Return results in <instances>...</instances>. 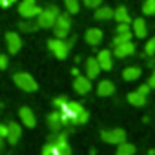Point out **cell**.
Masks as SVG:
<instances>
[{
  "instance_id": "cell-2",
  "label": "cell",
  "mask_w": 155,
  "mask_h": 155,
  "mask_svg": "<svg viewBox=\"0 0 155 155\" xmlns=\"http://www.w3.org/2000/svg\"><path fill=\"white\" fill-rule=\"evenodd\" d=\"M73 44H75V37L69 38V40H62V38H51V40H48L49 51H51L58 60H64V58L68 57V53H69V49H71Z\"/></svg>"
},
{
  "instance_id": "cell-33",
  "label": "cell",
  "mask_w": 155,
  "mask_h": 155,
  "mask_svg": "<svg viewBox=\"0 0 155 155\" xmlns=\"http://www.w3.org/2000/svg\"><path fill=\"white\" fill-rule=\"evenodd\" d=\"M42 155H53V144L48 140V144L42 148Z\"/></svg>"
},
{
  "instance_id": "cell-37",
  "label": "cell",
  "mask_w": 155,
  "mask_h": 155,
  "mask_svg": "<svg viewBox=\"0 0 155 155\" xmlns=\"http://www.w3.org/2000/svg\"><path fill=\"white\" fill-rule=\"evenodd\" d=\"M120 31H131L130 24H119L117 26V33H120Z\"/></svg>"
},
{
  "instance_id": "cell-15",
  "label": "cell",
  "mask_w": 155,
  "mask_h": 155,
  "mask_svg": "<svg viewBox=\"0 0 155 155\" xmlns=\"http://www.w3.org/2000/svg\"><path fill=\"white\" fill-rule=\"evenodd\" d=\"M97 60H99V64H101V69H104V71H110V69L113 68V55H111L110 49H102V51H99Z\"/></svg>"
},
{
  "instance_id": "cell-25",
  "label": "cell",
  "mask_w": 155,
  "mask_h": 155,
  "mask_svg": "<svg viewBox=\"0 0 155 155\" xmlns=\"http://www.w3.org/2000/svg\"><path fill=\"white\" fill-rule=\"evenodd\" d=\"M64 6H66V11L69 15H77L81 9V4H79V0H64Z\"/></svg>"
},
{
  "instance_id": "cell-19",
  "label": "cell",
  "mask_w": 155,
  "mask_h": 155,
  "mask_svg": "<svg viewBox=\"0 0 155 155\" xmlns=\"http://www.w3.org/2000/svg\"><path fill=\"white\" fill-rule=\"evenodd\" d=\"M133 35L137 37V38H144L146 37V33H148V26H146V20L144 18H135L133 20Z\"/></svg>"
},
{
  "instance_id": "cell-24",
  "label": "cell",
  "mask_w": 155,
  "mask_h": 155,
  "mask_svg": "<svg viewBox=\"0 0 155 155\" xmlns=\"http://www.w3.org/2000/svg\"><path fill=\"white\" fill-rule=\"evenodd\" d=\"M115 155H135V146L130 144V142H122V144L117 146Z\"/></svg>"
},
{
  "instance_id": "cell-21",
  "label": "cell",
  "mask_w": 155,
  "mask_h": 155,
  "mask_svg": "<svg viewBox=\"0 0 155 155\" xmlns=\"http://www.w3.org/2000/svg\"><path fill=\"white\" fill-rule=\"evenodd\" d=\"M140 75H142V69L137 68V66H131V68H126V69L122 71V79L128 81V82H133V81L139 79Z\"/></svg>"
},
{
  "instance_id": "cell-30",
  "label": "cell",
  "mask_w": 155,
  "mask_h": 155,
  "mask_svg": "<svg viewBox=\"0 0 155 155\" xmlns=\"http://www.w3.org/2000/svg\"><path fill=\"white\" fill-rule=\"evenodd\" d=\"M68 102H69V101H68L66 97H57V99H53V106H55V110H58V111H60Z\"/></svg>"
},
{
  "instance_id": "cell-36",
  "label": "cell",
  "mask_w": 155,
  "mask_h": 155,
  "mask_svg": "<svg viewBox=\"0 0 155 155\" xmlns=\"http://www.w3.org/2000/svg\"><path fill=\"white\" fill-rule=\"evenodd\" d=\"M17 0H0V8H11Z\"/></svg>"
},
{
  "instance_id": "cell-27",
  "label": "cell",
  "mask_w": 155,
  "mask_h": 155,
  "mask_svg": "<svg viewBox=\"0 0 155 155\" xmlns=\"http://www.w3.org/2000/svg\"><path fill=\"white\" fill-rule=\"evenodd\" d=\"M142 15H146V17H153L155 15V0H144Z\"/></svg>"
},
{
  "instance_id": "cell-20",
  "label": "cell",
  "mask_w": 155,
  "mask_h": 155,
  "mask_svg": "<svg viewBox=\"0 0 155 155\" xmlns=\"http://www.w3.org/2000/svg\"><path fill=\"white\" fill-rule=\"evenodd\" d=\"M113 18L119 22V24H130L131 22V15L128 13V9L124 6H119L115 11H113Z\"/></svg>"
},
{
  "instance_id": "cell-17",
  "label": "cell",
  "mask_w": 155,
  "mask_h": 155,
  "mask_svg": "<svg viewBox=\"0 0 155 155\" xmlns=\"http://www.w3.org/2000/svg\"><path fill=\"white\" fill-rule=\"evenodd\" d=\"M102 29H99V28H90L88 31H86V35H84V38H86V42L90 44V46H99L101 42H102Z\"/></svg>"
},
{
  "instance_id": "cell-26",
  "label": "cell",
  "mask_w": 155,
  "mask_h": 155,
  "mask_svg": "<svg viewBox=\"0 0 155 155\" xmlns=\"http://www.w3.org/2000/svg\"><path fill=\"white\" fill-rule=\"evenodd\" d=\"M18 28H20L22 31H26V33H33V31L38 29V24L33 22V20H22V22L18 24Z\"/></svg>"
},
{
  "instance_id": "cell-18",
  "label": "cell",
  "mask_w": 155,
  "mask_h": 155,
  "mask_svg": "<svg viewBox=\"0 0 155 155\" xmlns=\"http://www.w3.org/2000/svg\"><path fill=\"white\" fill-rule=\"evenodd\" d=\"M115 93V84L111 81H101L97 86V95L99 97H110Z\"/></svg>"
},
{
  "instance_id": "cell-32",
  "label": "cell",
  "mask_w": 155,
  "mask_h": 155,
  "mask_svg": "<svg viewBox=\"0 0 155 155\" xmlns=\"http://www.w3.org/2000/svg\"><path fill=\"white\" fill-rule=\"evenodd\" d=\"M101 4H102V0H84V6L90 9H97L101 8Z\"/></svg>"
},
{
  "instance_id": "cell-7",
  "label": "cell",
  "mask_w": 155,
  "mask_h": 155,
  "mask_svg": "<svg viewBox=\"0 0 155 155\" xmlns=\"http://www.w3.org/2000/svg\"><path fill=\"white\" fill-rule=\"evenodd\" d=\"M42 8L37 4V0H22L18 4V13L26 18V20H31V18H37L40 15Z\"/></svg>"
},
{
  "instance_id": "cell-4",
  "label": "cell",
  "mask_w": 155,
  "mask_h": 155,
  "mask_svg": "<svg viewBox=\"0 0 155 155\" xmlns=\"http://www.w3.org/2000/svg\"><path fill=\"white\" fill-rule=\"evenodd\" d=\"M49 142L53 144V155H71V148L68 144V133L66 131L53 133Z\"/></svg>"
},
{
  "instance_id": "cell-5",
  "label": "cell",
  "mask_w": 155,
  "mask_h": 155,
  "mask_svg": "<svg viewBox=\"0 0 155 155\" xmlns=\"http://www.w3.org/2000/svg\"><path fill=\"white\" fill-rule=\"evenodd\" d=\"M13 81H15V84H17L20 90H24V91L33 93V91L38 90L37 81L33 79L29 73H26V71H18V73H15V75H13Z\"/></svg>"
},
{
  "instance_id": "cell-29",
  "label": "cell",
  "mask_w": 155,
  "mask_h": 155,
  "mask_svg": "<svg viewBox=\"0 0 155 155\" xmlns=\"http://www.w3.org/2000/svg\"><path fill=\"white\" fill-rule=\"evenodd\" d=\"M144 53H146L148 57H155V37H151V38L146 42V46H144Z\"/></svg>"
},
{
  "instance_id": "cell-3",
  "label": "cell",
  "mask_w": 155,
  "mask_h": 155,
  "mask_svg": "<svg viewBox=\"0 0 155 155\" xmlns=\"http://www.w3.org/2000/svg\"><path fill=\"white\" fill-rule=\"evenodd\" d=\"M58 15H60V11H58V8H57V6H48V8H46V9H42V11H40V15L37 17V24H38V28L51 29V28L55 26V22H57Z\"/></svg>"
},
{
  "instance_id": "cell-23",
  "label": "cell",
  "mask_w": 155,
  "mask_h": 155,
  "mask_svg": "<svg viewBox=\"0 0 155 155\" xmlns=\"http://www.w3.org/2000/svg\"><path fill=\"white\" fill-rule=\"evenodd\" d=\"M95 18H97V20H110V18H113V9L108 8V6L97 8V11H95Z\"/></svg>"
},
{
  "instance_id": "cell-38",
  "label": "cell",
  "mask_w": 155,
  "mask_h": 155,
  "mask_svg": "<svg viewBox=\"0 0 155 155\" xmlns=\"http://www.w3.org/2000/svg\"><path fill=\"white\" fill-rule=\"evenodd\" d=\"M137 91H140L142 95H146V97H148V93H150V86H148V84H142V86H139V90H137Z\"/></svg>"
},
{
  "instance_id": "cell-8",
  "label": "cell",
  "mask_w": 155,
  "mask_h": 155,
  "mask_svg": "<svg viewBox=\"0 0 155 155\" xmlns=\"http://www.w3.org/2000/svg\"><path fill=\"white\" fill-rule=\"evenodd\" d=\"M101 139L108 144H122L126 142V131L122 128H113V130H102L101 131Z\"/></svg>"
},
{
  "instance_id": "cell-12",
  "label": "cell",
  "mask_w": 155,
  "mask_h": 155,
  "mask_svg": "<svg viewBox=\"0 0 155 155\" xmlns=\"http://www.w3.org/2000/svg\"><path fill=\"white\" fill-rule=\"evenodd\" d=\"M18 117H20V120H22L24 126H28V128H35L37 126V117H35V113L28 106H22L18 110Z\"/></svg>"
},
{
  "instance_id": "cell-9",
  "label": "cell",
  "mask_w": 155,
  "mask_h": 155,
  "mask_svg": "<svg viewBox=\"0 0 155 155\" xmlns=\"http://www.w3.org/2000/svg\"><path fill=\"white\" fill-rule=\"evenodd\" d=\"M48 126H49V130H51L53 133H58V131H62V128L69 126V122L66 120V117L62 115V111L55 110L53 113L48 115Z\"/></svg>"
},
{
  "instance_id": "cell-10",
  "label": "cell",
  "mask_w": 155,
  "mask_h": 155,
  "mask_svg": "<svg viewBox=\"0 0 155 155\" xmlns=\"http://www.w3.org/2000/svg\"><path fill=\"white\" fill-rule=\"evenodd\" d=\"M73 90L79 95H88L91 91V81L86 75H77L75 81H73Z\"/></svg>"
},
{
  "instance_id": "cell-35",
  "label": "cell",
  "mask_w": 155,
  "mask_h": 155,
  "mask_svg": "<svg viewBox=\"0 0 155 155\" xmlns=\"http://www.w3.org/2000/svg\"><path fill=\"white\" fill-rule=\"evenodd\" d=\"M148 86H150V90L155 88V68H153V71H151V75H150V79H148Z\"/></svg>"
},
{
  "instance_id": "cell-11",
  "label": "cell",
  "mask_w": 155,
  "mask_h": 155,
  "mask_svg": "<svg viewBox=\"0 0 155 155\" xmlns=\"http://www.w3.org/2000/svg\"><path fill=\"white\" fill-rule=\"evenodd\" d=\"M6 42H8V51H9L11 55L18 53L20 48H22V38H20V35L15 33V31L6 33Z\"/></svg>"
},
{
  "instance_id": "cell-22",
  "label": "cell",
  "mask_w": 155,
  "mask_h": 155,
  "mask_svg": "<svg viewBox=\"0 0 155 155\" xmlns=\"http://www.w3.org/2000/svg\"><path fill=\"white\" fill-rule=\"evenodd\" d=\"M128 102L131 104V106H137V108H140V106H144L146 104V95H142L140 91H130L128 93Z\"/></svg>"
},
{
  "instance_id": "cell-6",
  "label": "cell",
  "mask_w": 155,
  "mask_h": 155,
  "mask_svg": "<svg viewBox=\"0 0 155 155\" xmlns=\"http://www.w3.org/2000/svg\"><path fill=\"white\" fill-rule=\"evenodd\" d=\"M69 29H71V18H69V13H60L55 26H53V33H55V38H66L69 35Z\"/></svg>"
},
{
  "instance_id": "cell-13",
  "label": "cell",
  "mask_w": 155,
  "mask_h": 155,
  "mask_svg": "<svg viewBox=\"0 0 155 155\" xmlns=\"http://www.w3.org/2000/svg\"><path fill=\"white\" fill-rule=\"evenodd\" d=\"M133 53H135V44L131 40L130 42H124V44H117L115 46V51H113V55L117 58H126V57H130Z\"/></svg>"
},
{
  "instance_id": "cell-34",
  "label": "cell",
  "mask_w": 155,
  "mask_h": 155,
  "mask_svg": "<svg viewBox=\"0 0 155 155\" xmlns=\"http://www.w3.org/2000/svg\"><path fill=\"white\" fill-rule=\"evenodd\" d=\"M9 66V58L6 55H0V69H6Z\"/></svg>"
},
{
  "instance_id": "cell-28",
  "label": "cell",
  "mask_w": 155,
  "mask_h": 155,
  "mask_svg": "<svg viewBox=\"0 0 155 155\" xmlns=\"http://www.w3.org/2000/svg\"><path fill=\"white\" fill-rule=\"evenodd\" d=\"M130 40H131V31H120V33H117V35H115V38H113V44L117 46V44L130 42Z\"/></svg>"
},
{
  "instance_id": "cell-1",
  "label": "cell",
  "mask_w": 155,
  "mask_h": 155,
  "mask_svg": "<svg viewBox=\"0 0 155 155\" xmlns=\"http://www.w3.org/2000/svg\"><path fill=\"white\" fill-rule=\"evenodd\" d=\"M60 111H62V115L66 117V120H68L69 124H73V126L84 124V122H88V119H90L88 110H86L82 104H79V102H68Z\"/></svg>"
},
{
  "instance_id": "cell-16",
  "label": "cell",
  "mask_w": 155,
  "mask_h": 155,
  "mask_svg": "<svg viewBox=\"0 0 155 155\" xmlns=\"http://www.w3.org/2000/svg\"><path fill=\"white\" fill-rule=\"evenodd\" d=\"M84 71H86V77L91 81V79H97L99 73H101V64L97 58H88L86 64H84Z\"/></svg>"
},
{
  "instance_id": "cell-14",
  "label": "cell",
  "mask_w": 155,
  "mask_h": 155,
  "mask_svg": "<svg viewBox=\"0 0 155 155\" xmlns=\"http://www.w3.org/2000/svg\"><path fill=\"white\" fill-rule=\"evenodd\" d=\"M20 137H22V128H20L17 122H13V120L8 122V137H6L8 142L15 146V144L20 140Z\"/></svg>"
},
{
  "instance_id": "cell-31",
  "label": "cell",
  "mask_w": 155,
  "mask_h": 155,
  "mask_svg": "<svg viewBox=\"0 0 155 155\" xmlns=\"http://www.w3.org/2000/svg\"><path fill=\"white\" fill-rule=\"evenodd\" d=\"M8 137V124H0V150L4 148V139Z\"/></svg>"
}]
</instances>
